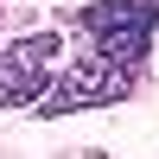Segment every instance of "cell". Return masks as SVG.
I'll use <instances>...</instances> for the list:
<instances>
[{
  "instance_id": "1",
  "label": "cell",
  "mask_w": 159,
  "mask_h": 159,
  "mask_svg": "<svg viewBox=\"0 0 159 159\" xmlns=\"http://www.w3.org/2000/svg\"><path fill=\"white\" fill-rule=\"evenodd\" d=\"M153 19H159L153 0H96V7H83L76 25L89 32V51L96 57H115V64L134 70L147 57V45H153Z\"/></svg>"
},
{
  "instance_id": "2",
  "label": "cell",
  "mask_w": 159,
  "mask_h": 159,
  "mask_svg": "<svg viewBox=\"0 0 159 159\" xmlns=\"http://www.w3.org/2000/svg\"><path fill=\"white\" fill-rule=\"evenodd\" d=\"M64 64V32H25L0 45V108H38Z\"/></svg>"
},
{
  "instance_id": "3",
  "label": "cell",
  "mask_w": 159,
  "mask_h": 159,
  "mask_svg": "<svg viewBox=\"0 0 159 159\" xmlns=\"http://www.w3.org/2000/svg\"><path fill=\"white\" fill-rule=\"evenodd\" d=\"M127 89H134V70L127 64H115V57H76V64H64L57 76H51V89L38 96V108L45 115H70V108H102V102H121Z\"/></svg>"
}]
</instances>
